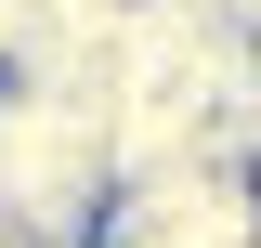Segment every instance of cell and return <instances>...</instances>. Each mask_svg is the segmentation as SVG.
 Returning <instances> with one entry per match:
<instances>
[{
  "mask_svg": "<svg viewBox=\"0 0 261 248\" xmlns=\"http://www.w3.org/2000/svg\"><path fill=\"white\" fill-rule=\"evenodd\" d=\"M92 248H261V157L209 144L170 170H118L92 209Z\"/></svg>",
  "mask_w": 261,
  "mask_h": 248,
  "instance_id": "obj_1",
  "label": "cell"
}]
</instances>
